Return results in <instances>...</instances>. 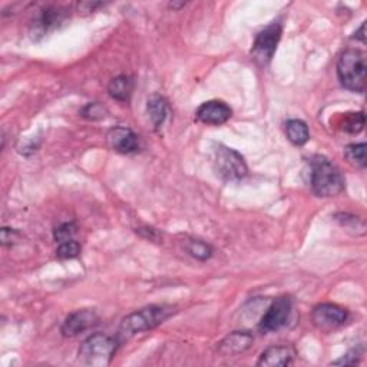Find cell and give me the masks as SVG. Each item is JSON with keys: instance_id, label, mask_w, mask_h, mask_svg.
I'll use <instances>...</instances> for the list:
<instances>
[{"instance_id": "1", "label": "cell", "mask_w": 367, "mask_h": 367, "mask_svg": "<svg viewBox=\"0 0 367 367\" xmlns=\"http://www.w3.org/2000/svg\"><path fill=\"white\" fill-rule=\"evenodd\" d=\"M310 169V184L314 194L319 197H334L345 189L343 174L326 157H311Z\"/></svg>"}, {"instance_id": "2", "label": "cell", "mask_w": 367, "mask_h": 367, "mask_svg": "<svg viewBox=\"0 0 367 367\" xmlns=\"http://www.w3.org/2000/svg\"><path fill=\"white\" fill-rule=\"evenodd\" d=\"M171 314V309L165 306H148L128 314L120 322L118 330V341H125L139 333L148 331L165 322Z\"/></svg>"}, {"instance_id": "3", "label": "cell", "mask_w": 367, "mask_h": 367, "mask_svg": "<svg viewBox=\"0 0 367 367\" xmlns=\"http://www.w3.org/2000/svg\"><path fill=\"white\" fill-rule=\"evenodd\" d=\"M366 55L357 49L341 54L337 62V77L346 89L363 93L366 91Z\"/></svg>"}, {"instance_id": "4", "label": "cell", "mask_w": 367, "mask_h": 367, "mask_svg": "<svg viewBox=\"0 0 367 367\" xmlns=\"http://www.w3.org/2000/svg\"><path fill=\"white\" fill-rule=\"evenodd\" d=\"M118 343L119 341L115 337L95 333L81 345L79 360L86 366L105 367L112 361Z\"/></svg>"}, {"instance_id": "5", "label": "cell", "mask_w": 367, "mask_h": 367, "mask_svg": "<svg viewBox=\"0 0 367 367\" xmlns=\"http://www.w3.org/2000/svg\"><path fill=\"white\" fill-rule=\"evenodd\" d=\"M212 165L217 175L224 181H240L247 175L246 161L235 150L218 143L212 148Z\"/></svg>"}, {"instance_id": "6", "label": "cell", "mask_w": 367, "mask_h": 367, "mask_svg": "<svg viewBox=\"0 0 367 367\" xmlns=\"http://www.w3.org/2000/svg\"><path fill=\"white\" fill-rule=\"evenodd\" d=\"M280 38H281L280 22L270 23L267 28H264L261 32L257 33L251 49V55L258 65L265 66L270 63V61L276 54Z\"/></svg>"}, {"instance_id": "7", "label": "cell", "mask_w": 367, "mask_h": 367, "mask_svg": "<svg viewBox=\"0 0 367 367\" xmlns=\"http://www.w3.org/2000/svg\"><path fill=\"white\" fill-rule=\"evenodd\" d=\"M291 310H292V303H291L290 297L284 296V297L276 299L272 303V306L267 309L264 315L261 317L260 330L265 331V333H272V331L280 330L281 327H284L288 323Z\"/></svg>"}, {"instance_id": "8", "label": "cell", "mask_w": 367, "mask_h": 367, "mask_svg": "<svg viewBox=\"0 0 367 367\" xmlns=\"http://www.w3.org/2000/svg\"><path fill=\"white\" fill-rule=\"evenodd\" d=\"M349 319V313L346 309L337 304L325 303L317 306L313 310V322L320 329H333L345 325Z\"/></svg>"}, {"instance_id": "9", "label": "cell", "mask_w": 367, "mask_h": 367, "mask_svg": "<svg viewBox=\"0 0 367 367\" xmlns=\"http://www.w3.org/2000/svg\"><path fill=\"white\" fill-rule=\"evenodd\" d=\"M97 320H100V317H97L93 310H78L66 317V320L61 327V331L65 337H75L96 326Z\"/></svg>"}, {"instance_id": "10", "label": "cell", "mask_w": 367, "mask_h": 367, "mask_svg": "<svg viewBox=\"0 0 367 367\" xmlns=\"http://www.w3.org/2000/svg\"><path fill=\"white\" fill-rule=\"evenodd\" d=\"M111 148L119 154H132L139 148V136L127 127H114L107 135Z\"/></svg>"}, {"instance_id": "11", "label": "cell", "mask_w": 367, "mask_h": 367, "mask_svg": "<svg viewBox=\"0 0 367 367\" xmlns=\"http://www.w3.org/2000/svg\"><path fill=\"white\" fill-rule=\"evenodd\" d=\"M233 109L223 101H208L204 102L198 111L197 118L207 125H223L231 118Z\"/></svg>"}, {"instance_id": "12", "label": "cell", "mask_w": 367, "mask_h": 367, "mask_svg": "<svg viewBox=\"0 0 367 367\" xmlns=\"http://www.w3.org/2000/svg\"><path fill=\"white\" fill-rule=\"evenodd\" d=\"M254 341L250 331H233L224 337L218 345V352L223 356H237L249 350Z\"/></svg>"}, {"instance_id": "13", "label": "cell", "mask_w": 367, "mask_h": 367, "mask_svg": "<svg viewBox=\"0 0 367 367\" xmlns=\"http://www.w3.org/2000/svg\"><path fill=\"white\" fill-rule=\"evenodd\" d=\"M292 357H295V350L290 346H272L261 353L257 364L265 367H286L292 363Z\"/></svg>"}, {"instance_id": "14", "label": "cell", "mask_w": 367, "mask_h": 367, "mask_svg": "<svg viewBox=\"0 0 367 367\" xmlns=\"http://www.w3.org/2000/svg\"><path fill=\"white\" fill-rule=\"evenodd\" d=\"M66 19V13L56 8H49L42 12L39 19L35 22V31L40 36L46 35L49 31L56 29Z\"/></svg>"}, {"instance_id": "15", "label": "cell", "mask_w": 367, "mask_h": 367, "mask_svg": "<svg viewBox=\"0 0 367 367\" xmlns=\"http://www.w3.org/2000/svg\"><path fill=\"white\" fill-rule=\"evenodd\" d=\"M134 91V81L127 75H119L114 78L108 85V93L116 101L127 102Z\"/></svg>"}, {"instance_id": "16", "label": "cell", "mask_w": 367, "mask_h": 367, "mask_svg": "<svg viewBox=\"0 0 367 367\" xmlns=\"http://www.w3.org/2000/svg\"><path fill=\"white\" fill-rule=\"evenodd\" d=\"M146 111H148L153 125L157 130L161 128L168 116V104L164 97L161 95H153L146 104Z\"/></svg>"}, {"instance_id": "17", "label": "cell", "mask_w": 367, "mask_h": 367, "mask_svg": "<svg viewBox=\"0 0 367 367\" xmlns=\"http://www.w3.org/2000/svg\"><path fill=\"white\" fill-rule=\"evenodd\" d=\"M286 135L291 143L297 146L304 145L310 139L309 127L302 119H290L286 124Z\"/></svg>"}, {"instance_id": "18", "label": "cell", "mask_w": 367, "mask_h": 367, "mask_svg": "<svg viewBox=\"0 0 367 367\" xmlns=\"http://www.w3.org/2000/svg\"><path fill=\"white\" fill-rule=\"evenodd\" d=\"M366 148L367 146L364 142L348 145L345 148V157L352 165L357 168H366Z\"/></svg>"}, {"instance_id": "19", "label": "cell", "mask_w": 367, "mask_h": 367, "mask_svg": "<svg viewBox=\"0 0 367 367\" xmlns=\"http://www.w3.org/2000/svg\"><path fill=\"white\" fill-rule=\"evenodd\" d=\"M341 128L349 134H360L364 128V114L363 112L346 114L343 122H341Z\"/></svg>"}, {"instance_id": "20", "label": "cell", "mask_w": 367, "mask_h": 367, "mask_svg": "<svg viewBox=\"0 0 367 367\" xmlns=\"http://www.w3.org/2000/svg\"><path fill=\"white\" fill-rule=\"evenodd\" d=\"M187 251L189 253V256H192L194 258L205 261L212 256V249L208 246L207 242L200 241V240H191L187 244Z\"/></svg>"}, {"instance_id": "21", "label": "cell", "mask_w": 367, "mask_h": 367, "mask_svg": "<svg viewBox=\"0 0 367 367\" xmlns=\"http://www.w3.org/2000/svg\"><path fill=\"white\" fill-rule=\"evenodd\" d=\"M81 244L75 240H70L66 242H61L59 247L56 250V256L62 260H70L77 258L81 254Z\"/></svg>"}, {"instance_id": "22", "label": "cell", "mask_w": 367, "mask_h": 367, "mask_svg": "<svg viewBox=\"0 0 367 367\" xmlns=\"http://www.w3.org/2000/svg\"><path fill=\"white\" fill-rule=\"evenodd\" d=\"M108 111L107 108L100 104V102H92V104H88L82 111H81V115L89 120H100V119H104L107 116Z\"/></svg>"}, {"instance_id": "23", "label": "cell", "mask_w": 367, "mask_h": 367, "mask_svg": "<svg viewBox=\"0 0 367 367\" xmlns=\"http://www.w3.org/2000/svg\"><path fill=\"white\" fill-rule=\"evenodd\" d=\"M77 230H78V227H77L75 223H65V224L59 226V227L55 230V233H54L55 240H56L59 244H61V242L70 241V240H73V237H75Z\"/></svg>"}, {"instance_id": "24", "label": "cell", "mask_w": 367, "mask_h": 367, "mask_svg": "<svg viewBox=\"0 0 367 367\" xmlns=\"http://www.w3.org/2000/svg\"><path fill=\"white\" fill-rule=\"evenodd\" d=\"M17 237H19L17 231H15L12 228H6V227L2 228V244L3 246H12V244H15Z\"/></svg>"}, {"instance_id": "25", "label": "cell", "mask_w": 367, "mask_h": 367, "mask_svg": "<svg viewBox=\"0 0 367 367\" xmlns=\"http://www.w3.org/2000/svg\"><path fill=\"white\" fill-rule=\"evenodd\" d=\"M357 363H359V354L356 353V350H353V352L348 353L346 356H343L341 359L333 361L331 364L338 366V364H357Z\"/></svg>"}, {"instance_id": "26", "label": "cell", "mask_w": 367, "mask_h": 367, "mask_svg": "<svg viewBox=\"0 0 367 367\" xmlns=\"http://www.w3.org/2000/svg\"><path fill=\"white\" fill-rule=\"evenodd\" d=\"M364 29H366V23H361V26H360V29H359V32H356L354 33V38L356 39H359V40H361L363 43H364Z\"/></svg>"}]
</instances>
